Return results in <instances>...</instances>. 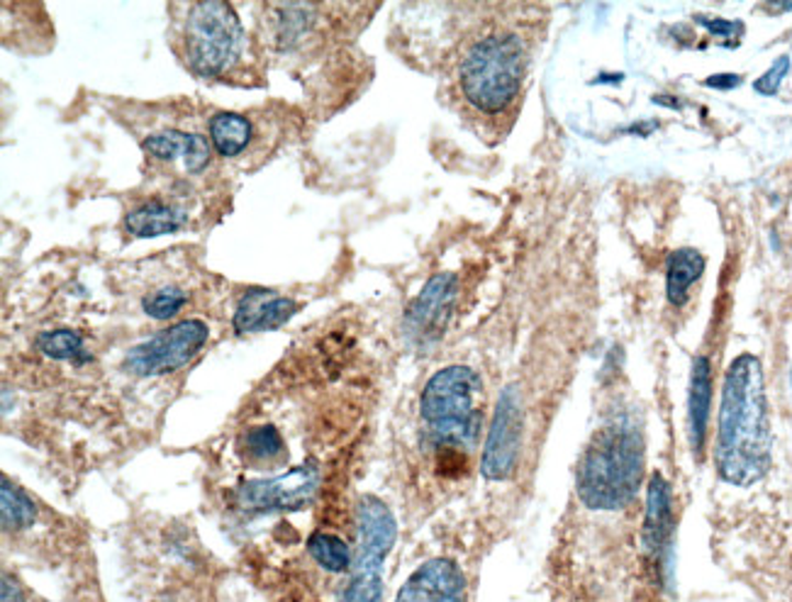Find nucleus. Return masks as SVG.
I'll return each instance as SVG.
<instances>
[{"label":"nucleus","mask_w":792,"mask_h":602,"mask_svg":"<svg viewBox=\"0 0 792 602\" xmlns=\"http://www.w3.org/2000/svg\"><path fill=\"white\" fill-rule=\"evenodd\" d=\"M186 215L181 210H176L159 200H152V203H144L142 208L132 210L125 220L127 232L135 234V237H159V234L176 232L183 227Z\"/></svg>","instance_id":"nucleus-17"},{"label":"nucleus","mask_w":792,"mask_h":602,"mask_svg":"<svg viewBox=\"0 0 792 602\" xmlns=\"http://www.w3.org/2000/svg\"><path fill=\"white\" fill-rule=\"evenodd\" d=\"M308 549L312 554V559H315L322 568H325V571L342 573L352 566L349 546L344 544L339 537H334V534L315 532L308 539Z\"/></svg>","instance_id":"nucleus-19"},{"label":"nucleus","mask_w":792,"mask_h":602,"mask_svg":"<svg viewBox=\"0 0 792 602\" xmlns=\"http://www.w3.org/2000/svg\"><path fill=\"white\" fill-rule=\"evenodd\" d=\"M320 486V468L315 464L298 466L293 471L269 481H252L237 490V500L244 510H298L312 503Z\"/></svg>","instance_id":"nucleus-8"},{"label":"nucleus","mask_w":792,"mask_h":602,"mask_svg":"<svg viewBox=\"0 0 792 602\" xmlns=\"http://www.w3.org/2000/svg\"><path fill=\"white\" fill-rule=\"evenodd\" d=\"M705 83L712 86V88H736V86L741 83V76H736V74H717V76L707 78Z\"/></svg>","instance_id":"nucleus-26"},{"label":"nucleus","mask_w":792,"mask_h":602,"mask_svg":"<svg viewBox=\"0 0 792 602\" xmlns=\"http://www.w3.org/2000/svg\"><path fill=\"white\" fill-rule=\"evenodd\" d=\"M788 71H790V59H788V57H780V59L771 66V69H768L761 78H758V81L754 83V88H756V91L761 93V96H776Z\"/></svg>","instance_id":"nucleus-24"},{"label":"nucleus","mask_w":792,"mask_h":602,"mask_svg":"<svg viewBox=\"0 0 792 602\" xmlns=\"http://www.w3.org/2000/svg\"><path fill=\"white\" fill-rule=\"evenodd\" d=\"M712 405V364L707 356H698L690 376V398H688V422H690V442L693 449L705 447L707 420Z\"/></svg>","instance_id":"nucleus-15"},{"label":"nucleus","mask_w":792,"mask_h":602,"mask_svg":"<svg viewBox=\"0 0 792 602\" xmlns=\"http://www.w3.org/2000/svg\"><path fill=\"white\" fill-rule=\"evenodd\" d=\"M247 452L254 456V459H261V461L276 459V456L283 454L281 434H278V430L271 425L254 427L247 434Z\"/></svg>","instance_id":"nucleus-23"},{"label":"nucleus","mask_w":792,"mask_h":602,"mask_svg":"<svg viewBox=\"0 0 792 602\" xmlns=\"http://www.w3.org/2000/svg\"><path fill=\"white\" fill-rule=\"evenodd\" d=\"M210 330L205 322L186 320L164 330L149 342L137 344L125 356V369L135 376H161L178 371L205 347Z\"/></svg>","instance_id":"nucleus-7"},{"label":"nucleus","mask_w":792,"mask_h":602,"mask_svg":"<svg viewBox=\"0 0 792 602\" xmlns=\"http://www.w3.org/2000/svg\"><path fill=\"white\" fill-rule=\"evenodd\" d=\"M524 64V44L512 32H493L478 40L459 66L464 98L483 115L505 113L522 91Z\"/></svg>","instance_id":"nucleus-4"},{"label":"nucleus","mask_w":792,"mask_h":602,"mask_svg":"<svg viewBox=\"0 0 792 602\" xmlns=\"http://www.w3.org/2000/svg\"><path fill=\"white\" fill-rule=\"evenodd\" d=\"M702 274H705V256L698 249H676L666 264V296L671 305L683 308Z\"/></svg>","instance_id":"nucleus-16"},{"label":"nucleus","mask_w":792,"mask_h":602,"mask_svg":"<svg viewBox=\"0 0 792 602\" xmlns=\"http://www.w3.org/2000/svg\"><path fill=\"white\" fill-rule=\"evenodd\" d=\"M644 427L629 408L612 410L590 437L578 466L580 503L598 512H617L639 495L644 481Z\"/></svg>","instance_id":"nucleus-2"},{"label":"nucleus","mask_w":792,"mask_h":602,"mask_svg":"<svg viewBox=\"0 0 792 602\" xmlns=\"http://www.w3.org/2000/svg\"><path fill=\"white\" fill-rule=\"evenodd\" d=\"M456 300V276L439 274L422 288L415 303L408 310V332L415 342H434L449 322Z\"/></svg>","instance_id":"nucleus-10"},{"label":"nucleus","mask_w":792,"mask_h":602,"mask_svg":"<svg viewBox=\"0 0 792 602\" xmlns=\"http://www.w3.org/2000/svg\"><path fill=\"white\" fill-rule=\"evenodd\" d=\"M673 512H671V488L661 473L651 476L649 493H646V510L642 525V549L654 566L661 568L666 561V549L671 542Z\"/></svg>","instance_id":"nucleus-12"},{"label":"nucleus","mask_w":792,"mask_h":602,"mask_svg":"<svg viewBox=\"0 0 792 602\" xmlns=\"http://www.w3.org/2000/svg\"><path fill=\"white\" fill-rule=\"evenodd\" d=\"M790 388H792V369H790Z\"/></svg>","instance_id":"nucleus-28"},{"label":"nucleus","mask_w":792,"mask_h":602,"mask_svg":"<svg viewBox=\"0 0 792 602\" xmlns=\"http://www.w3.org/2000/svg\"><path fill=\"white\" fill-rule=\"evenodd\" d=\"M705 27L712 32V35L720 37H732L734 32H744L741 22H729V20H705Z\"/></svg>","instance_id":"nucleus-25"},{"label":"nucleus","mask_w":792,"mask_h":602,"mask_svg":"<svg viewBox=\"0 0 792 602\" xmlns=\"http://www.w3.org/2000/svg\"><path fill=\"white\" fill-rule=\"evenodd\" d=\"M210 140L222 156H237L252 142V122L237 113H220L210 120Z\"/></svg>","instance_id":"nucleus-18"},{"label":"nucleus","mask_w":792,"mask_h":602,"mask_svg":"<svg viewBox=\"0 0 792 602\" xmlns=\"http://www.w3.org/2000/svg\"><path fill=\"white\" fill-rule=\"evenodd\" d=\"M244 30L227 3H196L186 20V54L200 76H220L239 59Z\"/></svg>","instance_id":"nucleus-6"},{"label":"nucleus","mask_w":792,"mask_h":602,"mask_svg":"<svg viewBox=\"0 0 792 602\" xmlns=\"http://www.w3.org/2000/svg\"><path fill=\"white\" fill-rule=\"evenodd\" d=\"M40 349L52 359H78L83 356V342L71 330H57L42 334Z\"/></svg>","instance_id":"nucleus-22"},{"label":"nucleus","mask_w":792,"mask_h":602,"mask_svg":"<svg viewBox=\"0 0 792 602\" xmlns=\"http://www.w3.org/2000/svg\"><path fill=\"white\" fill-rule=\"evenodd\" d=\"M186 303H188L186 291H181V288L176 286H166L159 288V291H154L149 298H144V312L154 320H169Z\"/></svg>","instance_id":"nucleus-21"},{"label":"nucleus","mask_w":792,"mask_h":602,"mask_svg":"<svg viewBox=\"0 0 792 602\" xmlns=\"http://www.w3.org/2000/svg\"><path fill=\"white\" fill-rule=\"evenodd\" d=\"M420 415L437 452H468L483 420V381L468 366H446L434 374L420 398Z\"/></svg>","instance_id":"nucleus-3"},{"label":"nucleus","mask_w":792,"mask_h":602,"mask_svg":"<svg viewBox=\"0 0 792 602\" xmlns=\"http://www.w3.org/2000/svg\"><path fill=\"white\" fill-rule=\"evenodd\" d=\"M298 305L290 298L274 296L269 291H249L234 312V327L239 332L278 330L295 315Z\"/></svg>","instance_id":"nucleus-13"},{"label":"nucleus","mask_w":792,"mask_h":602,"mask_svg":"<svg viewBox=\"0 0 792 602\" xmlns=\"http://www.w3.org/2000/svg\"><path fill=\"white\" fill-rule=\"evenodd\" d=\"M715 461L722 481L739 488L761 481L771 466L766 378L754 354L736 356L724 376Z\"/></svg>","instance_id":"nucleus-1"},{"label":"nucleus","mask_w":792,"mask_h":602,"mask_svg":"<svg viewBox=\"0 0 792 602\" xmlns=\"http://www.w3.org/2000/svg\"><path fill=\"white\" fill-rule=\"evenodd\" d=\"M395 602H466V578L451 559H432L408 578Z\"/></svg>","instance_id":"nucleus-11"},{"label":"nucleus","mask_w":792,"mask_h":602,"mask_svg":"<svg viewBox=\"0 0 792 602\" xmlns=\"http://www.w3.org/2000/svg\"><path fill=\"white\" fill-rule=\"evenodd\" d=\"M3 602H25V595H22L20 586L15 581H10L8 576L3 578Z\"/></svg>","instance_id":"nucleus-27"},{"label":"nucleus","mask_w":792,"mask_h":602,"mask_svg":"<svg viewBox=\"0 0 792 602\" xmlns=\"http://www.w3.org/2000/svg\"><path fill=\"white\" fill-rule=\"evenodd\" d=\"M0 495H3V527L5 529H25L35 522V505L32 500L15 488L10 481L0 486Z\"/></svg>","instance_id":"nucleus-20"},{"label":"nucleus","mask_w":792,"mask_h":602,"mask_svg":"<svg viewBox=\"0 0 792 602\" xmlns=\"http://www.w3.org/2000/svg\"><path fill=\"white\" fill-rule=\"evenodd\" d=\"M356 534L359 554L352 566V581L344 602H381L383 598V561L395 544V517L383 500L364 495L356 505Z\"/></svg>","instance_id":"nucleus-5"},{"label":"nucleus","mask_w":792,"mask_h":602,"mask_svg":"<svg viewBox=\"0 0 792 602\" xmlns=\"http://www.w3.org/2000/svg\"><path fill=\"white\" fill-rule=\"evenodd\" d=\"M144 152L161 161L183 159L186 169L191 174H200L210 161V147L200 135H186V132H156L149 140H144Z\"/></svg>","instance_id":"nucleus-14"},{"label":"nucleus","mask_w":792,"mask_h":602,"mask_svg":"<svg viewBox=\"0 0 792 602\" xmlns=\"http://www.w3.org/2000/svg\"><path fill=\"white\" fill-rule=\"evenodd\" d=\"M522 442V403L515 388H505L495 408L493 425L488 432L483 452V476L490 481H505L517 468Z\"/></svg>","instance_id":"nucleus-9"}]
</instances>
